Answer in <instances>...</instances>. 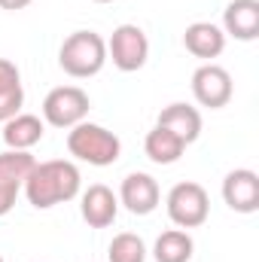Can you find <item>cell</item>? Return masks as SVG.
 <instances>
[{
	"instance_id": "4fadbf2b",
	"label": "cell",
	"mask_w": 259,
	"mask_h": 262,
	"mask_svg": "<svg viewBox=\"0 0 259 262\" xmlns=\"http://www.w3.org/2000/svg\"><path fill=\"white\" fill-rule=\"evenodd\" d=\"M183 46L186 52H192L195 58H220L223 49H226V34L220 25L213 21H192L186 31H183Z\"/></svg>"
},
{
	"instance_id": "7a4b0ae2",
	"label": "cell",
	"mask_w": 259,
	"mask_h": 262,
	"mask_svg": "<svg viewBox=\"0 0 259 262\" xmlns=\"http://www.w3.org/2000/svg\"><path fill=\"white\" fill-rule=\"evenodd\" d=\"M58 64L73 79H89L107 64V40L98 31H73L58 49Z\"/></svg>"
},
{
	"instance_id": "8992f818",
	"label": "cell",
	"mask_w": 259,
	"mask_h": 262,
	"mask_svg": "<svg viewBox=\"0 0 259 262\" xmlns=\"http://www.w3.org/2000/svg\"><path fill=\"white\" fill-rule=\"evenodd\" d=\"M146 58H149V40L137 25H119L107 40V61H113V67L122 73L140 70Z\"/></svg>"
},
{
	"instance_id": "603a6c76",
	"label": "cell",
	"mask_w": 259,
	"mask_h": 262,
	"mask_svg": "<svg viewBox=\"0 0 259 262\" xmlns=\"http://www.w3.org/2000/svg\"><path fill=\"white\" fill-rule=\"evenodd\" d=\"M0 262H6V259H3V256H0Z\"/></svg>"
},
{
	"instance_id": "7402d4cb",
	"label": "cell",
	"mask_w": 259,
	"mask_h": 262,
	"mask_svg": "<svg viewBox=\"0 0 259 262\" xmlns=\"http://www.w3.org/2000/svg\"><path fill=\"white\" fill-rule=\"evenodd\" d=\"M95 3H113V0H95Z\"/></svg>"
},
{
	"instance_id": "ffe728a7",
	"label": "cell",
	"mask_w": 259,
	"mask_h": 262,
	"mask_svg": "<svg viewBox=\"0 0 259 262\" xmlns=\"http://www.w3.org/2000/svg\"><path fill=\"white\" fill-rule=\"evenodd\" d=\"M18 82H21L18 67L12 64L9 58H0V92H3V89H9V85H18Z\"/></svg>"
},
{
	"instance_id": "ba28073f",
	"label": "cell",
	"mask_w": 259,
	"mask_h": 262,
	"mask_svg": "<svg viewBox=\"0 0 259 262\" xmlns=\"http://www.w3.org/2000/svg\"><path fill=\"white\" fill-rule=\"evenodd\" d=\"M192 95L201 107H210V110L226 107L232 101V95H235V85H232L229 70L213 64V61L201 64L192 73Z\"/></svg>"
},
{
	"instance_id": "5b68a950",
	"label": "cell",
	"mask_w": 259,
	"mask_h": 262,
	"mask_svg": "<svg viewBox=\"0 0 259 262\" xmlns=\"http://www.w3.org/2000/svg\"><path fill=\"white\" fill-rule=\"evenodd\" d=\"M89 95L79 85H58L43 98V122L52 128H73L89 116Z\"/></svg>"
},
{
	"instance_id": "8fae6325",
	"label": "cell",
	"mask_w": 259,
	"mask_h": 262,
	"mask_svg": "<svg viewBox=\"0 0 259 262\" xmlns=\"http://www.w3.org/2000/svg\"><path fill=\"white\" fill-rule=\"evenodd\" d=\"M79 213L82 220L92 226V229H107L116 223V213H119V198L110 186L104 183H95L89 186L82 198H79Z\"/></svg>"
},
{
	"instance_id": "5bb4252c",
	"label": "cell",
	"mask_w": 259,
	"mask_h": 262,
	"mask_svg": "<svg viewBox=\"0 0 259 262\" xmlns=\"http://www.w3.org/2000/svg\"><path fill=\"white\" fill-rule=\"evenodd\" d=\"M156 125H162V128H168L171 134H177L186 146L195 143L198 137H201V113L195 110L192 104H183V101H177V104H168L162 113H159V122Z\"/></svg>"
},
{
	"instance_id": "7c38bea8",
	"label": "cell",
	"mask_w": 259,
	"mask_h": 262,
	"mask_svg": "<svg viewBox=\"0 0 259 262\" xmlns=\"http://www.w3.org/2000/svg\"><path fill=\"white\" fill-rule=\"evenodd\" d=\"M223 34L241 43L259 37V0H232L223 9Z\"/></svg>"
},
{
	"instance_id": "30bf717a",
	"label": "cell",
	"mask_w": 259,
	"mask_h": 262,
	"mask_svg": "<svg viewBox=\"0 0 259 262\" xmlns=\"http://www.w3.org/2000/svg\"><path fill=\"white\" fill-rule=\"evenodd\" d=\"M223 201L235 213H256L259 210V177L250 168H235L223 180Z\"/></svg>"
},
{
	"instance_id": "9c48e42d",
	"label": "cell",
	"mask_w": 259,
	"mask_h": 262,
	"mask_svg": "<svg viewBox=\"0 0 259 262\" xmlns=\"http://www.w3.org/2000/svg\"><path fill=\"white\" fill-rule=\"evenodd\" d=\"M116 198H119V204L128 207L134 216H146V213H153V210L159 207L162 189H159L156 177H149V174H143V171H131L128 177L122 180Z\"/></svg>"
},
{
	"instance_id": "44dd1931",
	"label": "cell",
	"mask_w": 259,
	"mask_h": 262,
	"mask_svg": "<svg viewBox=\"0 0 259 262\" xmlns=\"http://www.w3.org/2000/svg\"><path fill=\"white\" fill-rule=\"evenodd\" d=\"M34 0H0V9H6V12H15V9H25V6H31Z\"/></svg>"
},
{
	"instance_id": "2e32d148",
	"label": "cell",
	"mask_w": 259,
	"mask_h": 262,
	"mask_svg": "<svg viewBox=\"0 0 259 262\" xmlns=\"http://www.w3.org/2000/svg\"><path fill=\"white\" fill-rule=\"evenodd\" d=\"M183 149H186V143L177 134H171L168 128H162V125H156L146 134V140H143V152L156 165H174L183 156Z\"/></svg>"
},
{
	"instance_id": "277c9868",
	"label": "cell",
	"mask_w": 259,
	"mask_h": 262,
	"mask_svg": "<svg viewBox=\"0 0 259 262\" xmlns=\"http://www.w3.org/2000/svg\"><path fill=\"white\" fill-rule=\"evenodd\" d=\"M165 207H168V216L177 229H198L210 216V195L201 183L183 180L168 192Z\"/></svg>"
},
{
	"instance_id": "9a60e30c",
	"label": "cell",
	"mask_w": 259,
	"mask_h": 262,
	"mask_svg": "<svg viewBox=\"0 0 259 262\" xmlns=\"http://www.w3.org/2000/svg\"><path fill=\"white\" fill-rule=\"evenodd\" d=\"M43 134H46V122L40 116H31V113H18L9 122H3V143H6V149L31 152V146H37L43 140Z\"/></svg>"
},
{
	"instance_id": "ac0fdd59",
	"label": "cell",
	"mask_w": 259,
	"mask_h": 262,
	"mask_svg": "<svg viewBox=\"0 0 259 262\" xmlns=\"http://www.w3.org/2000/svg\"><path fill=\"white\" fill-rule=\"evenodd\" d=\"M107 259L110 262H143L146 259V244L134 232H119L110 241V247H107Z\"/></svg>"
},
{
	"instance_id": "52a82bcc",
	"label": "cell",
	"mask_w": 259,
	"mask_h": 262,
	"mask_svg": "<svg viewBox=\"0 0 259 262\" xmlns=\"http://www.w3.org/2000/svg\"><path fill=\"white\" fill-rule=\"evenodd\" d=\"M37 159L25 149H3L0 152V216H6L15 207V198L25 189V180Z\"/></svg>"
},
{
	"instance_id": "6da1fadb",
	"label": "cell",
	"mask_w": 259,
	"mask_h": 262,
	"mask_svg": "<svg viewBox=\"0 0 259 262\" xmlns=\"http://www.w3.org/2000/svg\"><path fill=\"white\" fill-rule=\"evenodd\" d=\"M82 177L79 168L67 159H49V162H37L25 180V195L28 204H34L37 210H49L55 204L73 201L79 195Z\"/></svg>"
},
{
	"instance_id": "3957f363",
	"label": "cell",
	"mask_w": 259,
	"mask_h": 262,
	"mask_svg": "<svg viewBox=\"0 0 259 262\" xmlns=\"http://www.w3.org/2000/svg\"><path fill=\"white\" fill-rule=\"evenodd\" d=\"M67 152L79 162H89L95 168H107L119 159L122 140L104 125L95 122H79L67 131Z\"/></svg>"
},
{
	"instance_id": "d6986e66",
	"label": "cell",
	"mask_w": 259,
	"mask_h": 262,
	"mask_svg": "<svg viewBox=\"0 0 259 262\" xmlns=\"http://www.w3.org/2000/svg\"><path fill=\"white\" fill-rule=\"evenodd\" d=\"M21 104H25V89H21V82L3 89V92H0V122H9L12 116H18V113H21Z\"/></svg>"
},
{
	"instance_id": "e0dca14e",
	"label": "cell",
	"mask_w": 259,
	"mask_h": 262,
	"mask_svg": "<svg viewBox=\"0 0 259 262\" xmlns=\"http://www.w3.org/2000/svg\"><path fill=\"white\" fill-rule=\"evenodd\" d=\"M195 250V241L186 229H168L156 238L153 256L156 262H189Z\"/></svg>"
}]
</instances>
